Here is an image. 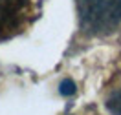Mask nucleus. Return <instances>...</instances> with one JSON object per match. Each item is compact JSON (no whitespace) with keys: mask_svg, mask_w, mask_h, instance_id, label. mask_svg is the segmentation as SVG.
I'll use <instances>...</instances> for the list:
<instances>
[{"mask_svg":"<svg viewBox=\"0 0 121 115\" xmlns=\"http://www.w3.org/2000/svg\"><path fill=\"white\" fill-rule=\"evenodd\" d=\"M81 28L92 35H105L121 24V0H77Z\"/></svg>","mask_w":121,"mask_h":115,"instance_id":"obj_1","label":"nucleus"},{"mask_svg":"<svg viewBox=\"0 0 121 115\" xmlns=\"http://www.w3.org/2000/svg\"><path fill=\"white\" fill-rule=\"evenodd\" d=\"M30 0H0V38L18 31L28 15Z\"/></svg>","mask_w":121,"mask_h":115,"instance_id":"obj_2","label":"nucleus"},{"mask_svg":"<svg viewBox=\"0 0 121 115\" xmlns=\"http://www.w3.org/2000/svg\"><path fill=\"white\" fill-rule=\"evenodd\" d=\"M105 106H106V110H108L112 115H121V90L114 91L112 95L106 99Z\"/></svg>","mask_w":121,"mask_h":115,"instance_id":"obj_3","label":"nucleus"},{"mask_svg":"<svg viewBox=\"0 0 121 115\" xmlns=\"http://www.w3.org/2000/svg\"><path fill=\"white\" fill-rule=\"evenodd\" d=\"M77 91V86L75 82L72 80V79H64V80H60L59 84V93L62 97H72V95H75Z\"/></svg>","mask_w":121,"mask_h":115,"instance_id":"obj_4","label":"nucleus"}]
</instances>
